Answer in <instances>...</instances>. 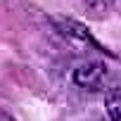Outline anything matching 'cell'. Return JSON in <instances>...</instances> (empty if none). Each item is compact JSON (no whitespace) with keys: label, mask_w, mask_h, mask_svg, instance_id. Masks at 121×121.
<instances>
[{"label":"cell","mask_w":121,"mask_h":121,"mask_svg":"<svg viewBox=\"0 0 121 121\" xmlns=\"http://www.w3.org/2000/svg\"><path fill=\"white\" fill-rule=\"evenodd\" d=\"M57 29H59V33H62L74 48H78V50H86V48H93V50H100V52H107V50H102L95 40H93V36L81 26V24H76V22H71V19H57Z\"/></svg>","instance_id":"1"},{"label":"cell","mask_w":121,"mask_h":121,"mask_svg":"<svg viewBox=\"0 0 121 121\" xmlns=\"http://www.w3.org/2000/svg\"><path fill=\"white\" fill-rule=\"evenodd\" d=\"M104 74H107V67H104L102 62H86V64H81V67L74 71V83H76L78 88H90V90H95V88L102 83Z\"/></svg>","instance_id":"2"},{"label":"cell","mask_w":121,"mask_h":121,"mask_svg":"<svg viewBox=\"0 0 121 121\" xmlns=\"http://www.w3.org/2000/svg\"><path fill=\"white\" fill-rule=\"evenodd\" d=\"M104 107H107V116L112 121H121V88L109 90V95L104 100Z\"/></svg>","instance_id":"3"}]
</instances>
